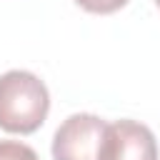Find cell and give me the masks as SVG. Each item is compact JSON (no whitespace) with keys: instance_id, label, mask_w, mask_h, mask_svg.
<instances>
[{"instance_id":"obj_1","label":"cell","mask_w":160,"mask_h":160,"mask_svg":"<svg viewBox=\"0 0 160 160\" xmlns=\"http://www.w3.org/2000/svg\"><path fill=\"white\" fill-rule=\"evenodd\" d=\"M50 112V92L45 82L28 70H8L0 75V130L10 135L35 132Z\"/></svg>"},{"instance_id":"obj_2","label":"cell","mask_w":160,"mask_h":160,"mask_svg":"<svg viewBox=\"0 0 160 160\" xmlns=\"http://www.w3.org/2000/svg\"><path fill=\"white\" fill-rule=\"evenodd\" d=\"M108 122L92 112H75L52 135V160H102Z\"/></svg>"},{"instance_id":"obj_3","label":"cell","mask_w":160,"mask_h":160,"mask_svg":"<svg viewBox=\"0 0 160 160\" xmlns=\"http://www.w3.org/2000/svg\"><path fill=\"white\" fill-rule=\"evenodd\" d=\"M102 160H158V140L152 130L138 120L122 118L108 122Z\"/></svg>"},{"instance_id":"obj_4","label":"cell","mask_w":160,"mask_h":160,"mask_svg":"<svg viewBox=\"0 0 160 160\" xmlns=\"http://www.w3.org/2000/svg\"><path fill=\"white\" fill-rule=\"evenodd\" d=\"M0 160H40L38 152L18 140H0Z\"/></svg>"},{"instance_id":"obj_5","label":"cell","mask_w":160,"mask_h":160,"mask_svg":"<svg viewBox=\"0 0 160 160\" xmlns=\"http://www.w3.org/2000/svg\"><path fill=\"white\" fill-rule=\"evenodd\" d=\"M75 2L92 15H110V12H118L120 8H125L130 0H75Z\"/></svg>"},{"instance_id":"obj_6","label":"cell","mask_w":160,"mask_h":160,"mask_svg":"<svg viewBox=\"0 0 160 160\" xmlns=\"http://www.w3.org/2000/svg\"><path fill=\"white\" fill-rule=\"evenodd\" d=\"M155 5H158V8H160V0H155Z\"/></svg>"}]
</instances>
